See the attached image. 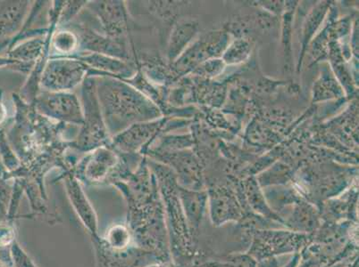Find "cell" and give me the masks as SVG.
<instances>
[{
  "label": "cell",
  "instance_id": "obj_1",
  "mask_svg": "<svg viewBox=\"0 0 359 267\" xmlns=\"http://www.w3.org/2000/svg\"><path fill=\"white\" fill-rule=\"evenodd\" d=\"M15 106L14 118L9 120L6 139L20 161L21 167L9 178L32 171H45L53 166L67 167V154L72 140L65 138L68 127L45 118L34 104L25 102L13 94Z\"/></svg>",
  "mask_w": 359,
  "mask_h": 267
},
{
  "label": "cell",
  "instance_id": "obj_2",
  "mask_svg": "<svg viewBox=\"0 0 359 267\" xmlns=\"http://www.w3.org/2000/svg\"><path fill=\"white\" fill-rule=\"evenodd\" d=\"M97 99L111 138L136 123L150 122L159 116L151 100L125 80L95 77Z\"/></svg>",
  "mask_w": 359,
  "mask_h": 267
},
{
  "label": "cell",
  "instance_id": "obj_3",
  "mask_svg": "<svg viewBox=\"0 0 359 267\" xmlns=\"http://www.w3.org/2000/svg\"><path fill=\"white\" fill-rule=\"evenodd\" d=\"M81 86L80 100L83 123L78 129L77 135L70 142V148L75 154L83 155L102 146H111L112 138L107 132L101 113L95 77H87Z\"/></svg>",
  "mask_w": 359,
  "mask_h": 267
},
{
  "label": "cell",
  "instance_id": "obj_4",
  "mask_svg": "<svg viewBox=\"0 0 359 267\" xmlns=\"http://www.w3.org/2000/svg\"><path fill=\"white\" fill-rule=\"evenodd\" d=\"M311 240L312 234L296 233L285 228L255 230L245 252L259 262L270 257L299 254Z\"/></svg>",
  "mask_w": 359,
  "mask_h": 267
},
{
  "label": "cell",
  "instance_id": "obj_5",
  "mask_svg": "<svg viewBox=\"0 0 359 267\" xmlns=\"http://www.w3.org/2000/svg\"><path fill=\"white\" fill-rule=\"evenodd\" d=\"M93 71L74 57L50 55L40 80V89L48 92H72L83 84Z\"/></svg>",
  "mask_w": 359,
  "mask_h": 267
},
{
  "label": "cell",
  "instance_id": "obj_6",
  "mask_svg": "<svg viewBox=\"0 0 359 267\" xmlns=\"http://www.w3.org/2000/svg\"><path fill=\"white\" fill-rule=\"evenodd\" d=\"M126 1L95 0L87 1L85 9L95 20V29L114 40L130 44L132 17Z\"/></svg>",
  "mask_w": 359,
  "mask_h": 267
},
{
  "label": "cell",
  "instance_id": "obj_7",
  "mask_svg": "<svg viewBox=\"0 0 359 267\" xmlns=\"http://www.w3.org/2000/svg\"><path fill=\"white\" fill-rule=\"evenodd\" d=\"M34 108L52 122L80 128L83 123L81 100L73 92L41 90L34 101Z\"/></svg>",
  "mask_w": 359,
  "mask_h": 267
},
{
  "label": "cell",
  "instance_id": "obj_8",
  "mask_svg": "<svg viewBox=\"0 0 359 267\" xmlns=\"http://www.w3.org/2000/svg\"><path fill=\"white\" fill-rule=\"evenodd\" d=\"M63 28H69L76 32L80 41L78 52L109 55L121 60L133 61V51H130L133 41L127 44L107 37L96 30L81 13L71 24Z\"/></svg>",
  "mask_w": 359,
  "mask_h": 267
},
{
  "label": "cell",
  "instance_id": "obj_9",
  "mask_svg": "<svg viewBox=\"0 0 359 267\" xmlns=\"http://www.w3.org/2000/svg\"><path fill=\"white\" fill-rule=\"evenodd\" d=\"M120 161L118 152L111 146H102L81 155L69 172L90 183H100L113 177Z\"/></svg>",
  "mask_w": 359,
  "mask_h": 267
},
{
  "label": "cell",
  "instance_id": "obj_10",
  "mask_svg": "<svg viewBox=\"0 0 359 267\" xmlns=\"http://www.w3.org/2000/svg\"><path fill=\"white\" fill-rule=\"evenodd\" d=\"M161 126L162 122L156 120L136 123L118 135L113 136L111 147L123 154H139L145 156Z\"/></svg>",
  "mask_w": 359,
  "mask_h": 267
},
{
  "label": "cell",
  "instance_id": "obj_11",
  "mask_svg": "<svg viewBox=\"0 0 359 267\" xmlns=\"http://www.w3.org/2000/svg\"><path fill=\"white\" fill-rule=\"evenodd\" d=\"M70 57L76 58L93 69V77H111L128 80L135 76L137 71L135 62L121 60L109 55L77 52Z\"/></svg>",
  "mask_w": 359,
  "mask_h": 267
},
{
  "label": "cell",
  "instance_id": "obj_12",
  "mask_svg": "<svg viewBox=\"0 0 359 267\" xmlns=\"http://www.w3.org/2000/svg\"><path fill=\"white\" fill-rule=\"evenodd\" d=\"M31 1H0V45L11 44L21 31L32 8Z\"/></svg>",
  "mask_w": 359,
  "mask_h": 267
},
{
  "label": "cell",
  "instance_id": "obj_13",
  "mask_svg": "<svg viewBox=\"0 0 359 267\" xmlns=\"http://www.w3.org/2000/svg\"><path fill=\"white\" fill-rule=\"evenodd\" d=\"M283 226L293 232L313 234L322 224L318 207L305 203H296L280 216Z\"/></svg>",
  "mask_w": 359,
  "mask_h": 267
},
{
  "label": "cell",
  "instance_id": "obj_14",
  "mask_svg": "<svg viewBox=\"0 0 359 267\" xmlns=\"http://www.w3.org/2000/svg\"><path fill=\"white\" fill-rule=\"evenodd\" d=\"M210 203V219L214 227L237 224L245 215L241 204L228 195H212Z\"/></svg>",
  "mask_w": 359,
  "mask_h": 267
},
{
  "label": "cell",
  "instance_id": "obj_15",
  "mask_svg": "<svg viewBox=\"0 0 359 267\" xmlns=\"http://www.w3.org/2000/svg\"><path fill=\"white\" fill-rule=\"evenodd\" d=\"M179 196L181 197L182 210H184L192 240L196 245H198L201 228L205 219V210H207L205 208L207 199L204 194L191 193L187 191L180 192Z\"/></svg>",
  "mask_w": 359,
  "mask_h": 267
},
{
  "label": "cell",
  "instance_id": "obj_16",
  "mask_svg": "<svg viewBox=\"0 0 359 267\" xmlns=\"http://www.w3.org/2000/svg\"><path fill=\"white\" fill-rule=\"evenodd\" d=\"M79 37L69 28H57L52 34L50 40V50H54V57H73L79 51Z\"/></svg>",
  "mask_w": 359,
  "mask_h": 267
},
{
  "label": "cell",
  "instance_id": "obj_17",
  "mask_svg": "<svg viewBox=\"0 0 359 267\" xmlns=\"http://www.w3.org/2000/svg\"><path fill=\"white\" fill-rule=\"evenodd\" d=\"M211 267H257V261L246 252H237L222 260H208Z\"/></svg>",
  "mask_w": 359,
  "mask_h": 267
},
{
  "label": "cell",
  "instance_id": "obj_18",
  "mask_svg": "<svg viewBox=\"0 0 359 267\" xmlns=\"http://www.w3.org/2000/svg\"><path fill=\"white\" fill-rule=\"evenodd\" d=\"M87 1H65L58 21V28H63L71 24L83 10Z\"/></svg>",
  "mask_w": 359,
  "mask_h": 267
},
{
  "label": "cell",
  "instance_id": "obj_19",
  "mask_svg": "<svg viewBox=\"0 0 359 267\" xmlns=\"http://www.w3.org/2000/svg\"><path fill=\"white\" fill-rule=\"evenodd\" d=\"M283 257H270V259L260 260V261L257 262V267H282L288 262L283 263L282 260H280Z\"/></svg>",
  "mask_w": 359,
  "mask_h": 267
},
{
  "label": "cell",
  "instance_id": "obj_20",
  "mask_svg": "<svg viewBox=\"0 0 359 267\" xmlns=\"http://www.w3.org/2000/svg\"><path fill=\"white\" fill-rule=\"evenodd\" d=\"M6 119H8V110H6L5 103L3 102L2 92L0 91V128L2 125H4Z\"/></svg>",
  "mask_w": 359,
  "mask_h": 267
},
{
  "label": "cell",
  "instance_id": "obj_21",
  "mask_svg": "<svg viewBox=\"0 0 359 267\" xmlns=\"http://www.w3.org/2000/svg\"><path fill=\"white\" fill-rule=\"evenodd\" d=\"M299 261V254H295L292 257H290L288 262L285 264V266L282 267H298Z\"/></svg>",
  "mask_w": 359,
  "mask_h": 267
},
{
  "label": "cell",
  "instance_id": "obj_22",
  "mask_svg": "<svg viewBox=\"0 0 359 267\" xmlns=\"http://www.w3.org/2000/svg\"><path fill=\"white\" fill-rule=\"evenodd\" d=\"M349 267H358V259L355 260V261Z\"/></svg>",
  "mask_w": 359,
  "mask_h": 267
}]
</instances>
